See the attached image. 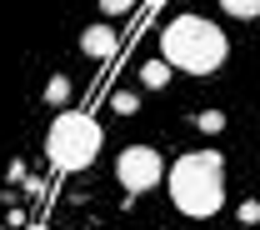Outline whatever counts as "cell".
<instances>
[{
  "label": "cell",
  "mask_w": 260,
  "mask_h": 230,
  "mask_svg": "<svg viewBox=\"0 0 260 230\" xmlns=\"http://www.w3.org/2000/svg\"><path fill=\"white\" fill-rule=\"evenodd\" d=\"M230 55V40L220 25H210L205 15H175L160 30V60L185 75H215Z\"/></svg>",
  "instance_id": "obj_1"
},
{
  "label": "cell",
  "mask_w": 260,
  "mask_h": 230,
  "mask_svg": "<svg viewBox=\"0 0 260 230\" xmlns=\"http://www.w3.org/2000/svg\"><path fill=\"white\" fill-rule=\"evenodd\" d=\"M110 110H115V115H135V110H140V100L130 95V90H115V95H110Z\"/></svg>",
  "instance_id": "obj_10"
},
{
  "label": "cell",
  "mask_w": 260,
  "mask_h": 230,
  "mask_svg": "<svg viewBox=\"0 0 260 230\" xmlns=\"http://www.w3.org/2000/svg\"><path fill=\"white\" fill-rule=\"evenodd\" d=\"M0 230H10V225H0Z\"/></svg>",
  "instance_id": "obj_14"
},
{
  "label": "cell",
  "mask_w": 260,
  "mask_h": 230,
  "mask_svg": "<svg viewBox=\"0 0 260 230\" xmlns=\"http://www.w3.org/2000/svg\"><path fill=\"white\" fill-rule=\"evenodd\" d=\"M30 230H45V225H30Z\"/></svg>",
  "instance_id": "obj_13"
},
{
  "label": "cell",
  "mask_w": 260,
  "mask_h": 230,
  "mask_svg": "<svg viewBox=\"0 0 260 230\" xmlns=\"http://www.w3.org/2000/svg\"><path fill=\"white\" fill-rule=\"evenodd\" d=\"M115 45H120L115 25H90V30L80 35V50H85L90 60H110V55H115Z\"/></svg>",
  "instance_id": "obj_5"
},
{
  "label": "cell",
  "mask_w": 260,
  "mask_h": 230,
  "mask_svg": "<svg viewBox=\"0 0 260 230\" xmlns=\"http://www.w3.org/2000/svg\"><path fill=\"white\" fill-rule=\"evenodd\" d=\"M45 155L55 170H85V165L100 155V125L85 115V110H60L55 115V125L45 135Z\"/></svg>",
  "instance_id": "obj_3"
},
{
  "label": "cell",
  "mask_w": 260,
  "mask_h": 230,
  "mask_svg": "<svg viewBox=\"0 0 260 230\" xmlns=\"http://www.w3.org/2000/svg\"><path fill=\"white\" fill-rule=\"evenodd\" d=\"M220 10L235 15V20H255V15H260V0H220Z\"/></svg>",
  "instance_id": "obj_7"
},
{
  "label": "cell",
  "mask_w": 260,
  "mask_h": 230,
  "mask_svg": "<svg viewBox=\"0 0 260 230\" xmlns=\"http://www.w3.org/2000/svg\"><path fill=\"white\" fill-rule=\"evenodd\" d=\"M165 175V160L160 150H150V145H130V150H120V160H115V180L125 185V195H145V190H155Z\"/></svg>",
  "instance_id": "obj_4"
},
{
  "label": "cell",
  "mask_w": 260,
  "mask_h": 230,
  "mask_svg": "<svg viewBox=\"0 0 260 230\" xmlns=\"http://www.w3.org/2000/svg\"><path fill=\"white\" fill-rule=\"evenodd\" d=\"M195 125H200L205 135H220V130H225V110H200V120H195Z\"/></svg>",
  "instance_id": "obj_9"
},
{
  "label": "cell",
  "mask_w": 260,
  "mask_h": 230,
  "mask_svg": "<svg viewBox=\"0 0 260 230\" xmlns=\"http://www.w3.org/2000/svg\"><path fill=\"white\" fill-rule=\"evenodd\" d=\"M165 185H170V205L180 215L210 220L220 210V200H225V160H220V150H190V155H180L170 165Z\"/></svg>",
  "instance_id": "obj_2"
},
{
  "label": "cell",
  "mask_w": 260,
  "mask_h": 230,
  "mask_svg": "<svg viewBox=\"0 0 260 230\" xmlns=\"http://www.w3.org/2000/svg\"><path fill=\"white\" fill-rule=\"evenodd\" d=\"M130 5H135V0H100V15H105V20H115V15H125Z\"/></svg>",
  "instance_id": "obj_12"
},
{
  "label": "cell",
  "mask_w": 260,
  "mask_h": 230,
  "mask_svg": "<svg viewBox=\"0 0 260 230\" xmlns=\"http://www.w3.org/2000/svg\"><path fill=\"white\" fill-rule=\"evenodd\" d=\"M170 75H175V70L165 65V60H145V65H140V85H145V90H165Z\"/></svg>",
  "instance_id": "obj_6"
},
{
  "label": "cell",
  "mask_w": 260,
  "mask_h": 230,
  "mask_svg": "<svg viewBox=\"0 0 260 230\" xmlns=\"http://www.w3.org/2000/svg\"><path fill=\"white\" fill-rule=\"evenodd\" d=\"M260 220V200H240V230H250Z\"/></svg>",
  "instance_id": "obj_11"
},
{
  "label": "cell",
  "mask_w": 260,
  "mask_h": 230,
  "mask_svg": "<svg viewBox=\"0 0 260 230\" xmlns=\"http://www.w3.org/2000/svg\"><path fill=\"white\" fill-rule=\"evenodd\" d=\"M70 90H75V85H70L65 75H55V80L45 85V105H65V100H70Z\"/></svg>",
  "instance_id": "obj_8"
}]
</instances>
